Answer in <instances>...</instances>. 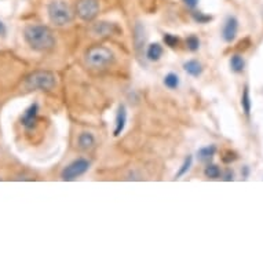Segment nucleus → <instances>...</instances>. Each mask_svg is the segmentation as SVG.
Listing matches in <instances>:
<instances>
[{
	"instance_id": "1",
	"label": "nucleus",
	"mask_w": 263,
	"mask_h": 263,
	"mask_svg": "<svg viewBox=\"0 0 263 263\" xmlns=\"http://www.w3.org/2000/svg\"><path fill=\"white\" fill-rule=\"evenodd\" d=\"M24 37L35 51H47L55 46L52 32L44 25H28L24 30Z\"/></svg>"
},
{
	"instance_id": "2",
	"label": "nucleus",
	"mask_w": 263,
	"mask_h": 263,
	"mask_svg": "<svg viewBox=\"0 0 263 263\" xmlns=\"http://www.w3.org/2000/svg\"><path fill=\"white\" fill-rule=\"evenodd\" d=\"M24 86L29 91H50L57 86V78L50 70H36L25 79Z\"/></svg>"
},
{
	"instance_id": "3",
	"label": "nucleus",
	"mask_w": 263,
	"mask_h": 263,
	"mask_svg": "<svg viewBox=\"0 0 263 263\" xmlns=\"http://www.w3.org/2000/svg\"><path fill=\"white\" fill-rule=\"evenodd\" d=\"M115 54L104 46H94L87 50L86 64L94 69H104L113 64Z\"/></svg>"
},
{
	"instance_id": "4",
	"label": "nucleus",
	"mask_w": 263,
	"mask_h": 263,
	"mask_svg": "<svg viewBox=\"0 0 263 263\" xmlns=\"http://www.w3.org/2000/svg\"><path fill=\"white\" fill-rule=\"evenodd\" d=\"M48 18L55 26H66L73 20L69 5L64 0H52L48 5Z\"/></svg>"
},
{
	"instance_id": "5",
	"label": "nucleus",
	"mask_w": 263,
	"mask_h": 263,
	"mask_svg": "<svg viewBox=\"0 0 263 263\" xmlns=\"http://www.w3.org/2000/svg\"><path fill=\"white\" fill-rule=\"evenodd\" d=\"M90 168V161L86 159H78L72 161V163L68 165V167H65L62 174H61V178H62V181H74L76 178L82 177L84 174L88 171Z\"/></svg>"
},
{
	"instance_id": "6",
	"label": "nucleus",
	"mask_w": 263,
	"mask_h": 263,
	"mask_svg": "<svg viewBox=\"0 0 263 263\" xmlns=\"http://www.w3.org/2000/svg\"><path fill=\"white\" fill-rule=\"evenodd\" d=\"M76 11L83 21L90 22L100 13V3L98 0H79Z\"/></svg>"
},
{
	"instance_id": "7",
	"label": "nucleus",
	"mask_w": 263,
	"mask_h": 263,
	"mask_svg": "<svg viewBox=\"0 0 263 263\" xmlns=\"http://www.w3.org/2000/svg\"><path fill=\"white\" fill-rule=\"evenodd\" d=\"M238 32V21L236 17H228L222 28V39L226 43H232Z\"/></svg>"
},
{
	"instance_id": "8",
	"label": "nucleus",
	"mask_w": 263,
	"mask_h": 263,
	"mask_svg": "<svg viewBox=\"0 0 263 263\" xmlns=\"http://www.w3.org/2000/svg\"><path fill=\"white\" fill-rule=\"evenodd\" d=\"M37 113H39V105L32 104L26 109L21 117V123L25 128H33L37 123Z\"/></svg>"
},
{
	"instance_id": "9",
	"label": "nucleus",
	"mask_w": 263,
	"mask_h": 263,
	"mask_svg": "<svg viewBox=\"0 0 263 263\" xmlns=\"http://www.w3.org/2000/svg\"><path fill=\"white\" fill-rule=\"evenodd\" d=\"M92 33L95 36H100V37H106V36H110L113 33H116L117 30V26L112 22H106V21H102V22H97L94 26H92Z\"/></svg>"
},
{
	"instance_id": "10",
	"label": "nucleus",
	"mask_w": 263,
	"mask_h": 263,
	"mask_svg": "<svg viewBox=\"0 0 263 263\" xmlns=\"http://www.w3.org/2000/svg\"><path fill=\"white\" fill-rule=\"evenodd\" d=\"M134 44L135 50L138 54H142L145 44H146V35H145V28L142 24H137L134 29Z\"/></svg>"
},
{
	"instance_id": "11",
	"label": "nucleus",
	"mask_w": 263,
	"mask_h": 263,
	"mask_svg": "<svg viewBox=\"0 0 263 263\" xmlns=\"http://www.w3.org/2000/svg\"><path fill=\"white\" fill-rule=\"evenodd\" d=\"M125 123H127V109H125L124 105H120L117 109L116 124H115V131H113L115 137H119L124 131Z\"/></svg>"
},
{
	"instance_id": "12",
	"label": "nucleus",
	"mask_w": 263,
	"mask_h": 263,
	"mask_svg": "<svg viewBox=\"0 0 263 263\" xmlns=\"http://www.w3.org/2000/svg\"><path fill=\"white\" fill-rule=\"evenodd\" d=\"M79 147L83 151H90L95 146V137L91 133H82L79 135Z\"/></svg>"
},
{
	"instance_id": "13",
	"label": "nucleus",
	"mask_w": 263,
	"mask_h": 263,
	"mask_svg": "<svg viewBox=\"0 0 263 263\" xmlns=\"http://www.w3.org/2000/svg\"><path fill=\"white\" fill-rule=\"evenodd\" d=\"M183 68H185L186 73L193 76V78H199L200 74L203 73V66H201L199 61L196 60H190L187 62H185Z\"/></svg>"
},
{
	"instance_id": "14",
	"label": "nucleus",
	"mask_w": 263,
	"mask_h": 263,
	"mask_svg": "<svg viewBox=\"0 0 263 263\" xmlns=\"http://www.w3.org/2000/svg\"><path fill=\"white\" fill-rule=\"evenodd\" d=\"M216 153V146L215 145H210V146L201 147L199 152H197V157H199L200 161L203 163H208L210 160L215 156Z\"/></svg>"
},
{
	"instance_id": "15",
	"label": "nucleus",
	"mask_w": 263,
	"mask_h": 263,
	"mask_svg": "<svg viewBox=\"0 0 263 263\" xmlns=\"http://www.w3.org/2000/svg\"><path fill=\"white\" fill-rule=\"evenodd\" d=\"M146 57L149 61H159L163 57V47L159 43L151 44L146 50Z\"/></svg>"
},
{
	"instance_id": "16",
	"label": "nucleus",
	"mask_w": 263,
	"mask_h": 263,
	"mask_svg": "<svg viewBox=\"0 0 263 263\" xmlns=\"http://www.w3.org/2000/svg\"><path fill=\"white\" fill-rule=\"evenodd\" d=\"M230 68L233 70L234 73H241L244 68H246V61L241 55L238 54H234L232 58H230Z\"/></svg>"
},
{
	"instance_id": "17",
	"label": "nucleus",
	"mask_w": 263,
	"mask_h": 263,
	"mask_svg": "<svg viewBox=\"0 0 263 263\" xmlns=\"http://www.w3.org/2000/svg\"><path fill=\"white\" fill-rule=\"evenodd\" d=\"M251 97H250V88L248 86L244 87V91H242V97H241V108L244 110L247 116H250L251 113Z\"/></svg>"
},
{
	"instance_id": "18",
	"label": "nucleus",
	"mask_w": 263,
	"mask_h": 263,
	"mask_svg": "<svg viewBox=\"0 0 263 263\" xmlns=\"http://www.w3.org/2000/svg\"><path fill=\"white\" fill-rule=\"evenodd\" d=\"M164 86L168 87L170 90H175L179 86V78L177 73H168L164 78Z\"/></svg>"
},
{
	"instance_id": "19",
	"label": "nucleus",
	"mask_w": 263,
	"mask_h": 263,
	"mask_svg": "<svg viewBox=\"0 0 263 263\" xmlns=\"http://www.w3.org/2000/svg\"><path fill=\"white\" fill-rule=\"evenodd\" d=\"M204 174H205V177L210 178V179H218V178H220V175H222V171H220L219 167L215 165V164H208L207 167H205Z\"/></svg>"
},
{
	"instance_id": "20",
	"label": "nucleus",
	"mask_w": 263,
	"mask_h": 263,
	"mask_svg": "<svg viewBox=\"0 0 263 263\" xmlns=\"http://www.w3.org/2000/svg\"><path fill=\"white\" fill-rule=\"evenodd\" d=\"M192 163H193V157L192 156H187L185 159V161H183V164L181 165V168H179V171L177 173V175H175V178L177 179H179L181 177H183L187 171L190 170V167H192Z\"/></svg>"
},
{
	"instance_id": "21",
	"label": "nucleus",
	"mask_w": 263,
	"mask_h": 263,
	"mask_svg": "<svg viewBox=\"0 0 263 263\" xmlns=\"http://www.w3.org/2000/svg\"><path fill=\"white\" fill-rule=\"evenodd\" d=\"M186 46L189 48L190 51H197L200 48V40L196 35H190L187 39H186Z\"/></svg>"
},
{
	"instance_id": "22",
	"label": "nucleus",
	"mask_w": 263,
	"mask_h": 263,
	"mask_svg": "<svg viewBox=\"0 0 263 263\" xmlns=\"http://www.w3.org/2000/svg\"><path fill=\"white\" fill-rule=\"evenodd\" d=\"M192 17L196 22H199V24H207L212 20L211 15H207V14L201 13V11H193L192 13Z\"/></svg>"
},
{
	"instance_id": "23",
	"label": "nucleus",
	"mask_w": 263,
	"mask_h": 263,
	"mask_svg": "<svg viewBox=\"0 0 263 263\" xmlns=\"http://www.w3.org/2000/svg\"><path fill=\"white\" fill-rule=\"evenodd\" d=\"M164 43H165V46H168V47L175 48L179 44V39H178L177 36L167 33V35H164Z\"/></svg>"
},
{
	"instance_id": "24",
	"label": "nucleus",
	"mask_w": 263,
	"mask_h": 263,
	"mask_svg": "<svg viewBox=\"0 0 263 263\" xmlns=\"http://www.w3.org/2000/svg\"><path fill=\"white\" fill-rule=\"evenodd\" d=\"M226 155L229 156V157H222V160H223L224 163H232V161H236L237 160V155L234 153V152H228Z\"/></svg>"
},
{
	"instance_id": "25",
	"label": "nucleus",
	"mask_w": 263,
	"mask_h": 263,
	"mask_svg": "<svg viewBox=\"0 0 263 263\" xmlns=\"http://www.w3.org/2000/svg\"><path fill=\"white\" fill-rule=\"evenodd\" d=\"M183 3H185L186 7H189V9H196V6L199 5V0H183Z\"/></svg>"
},
{
	"instance_id": "26",
	"label": "nucleus",
	"mask_w": 263,
	"mask_h": 263,
	"mask_svg": "<svg viewBox=\"0 0 263 263\" xmlns=\"http://www.w3.org/2000/svg\"><path fill=\"white\" fill-rule=\"evenodd\" d=\"M223 179H224V181H226V182L233 181V179H234L233 171H230V170H228V173L224 174V178H223Z\"/></svg>"
},
{
	"instance_id": "27",
	"label": "nucleus",
	"mask_w": 263,
	"mask_h": 263,
	"mask_svg": "<svg viewBox=\"0 0 263 263\" xmlns=\"http://www.w3.org/2000/svg\"><path fill=\"white\" fill-rule=\"evenodd\" d=\"M6 32H7V29H6V26L3 22L0 21V36H5Z\"/></svg>"
}]
</instances>
